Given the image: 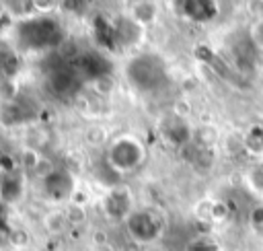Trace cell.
<instances>
[{
	"label": "cell",
	"instance_id": "obj_7",
	"mask_svg": "<svg viewBox=\"0 0 263 251\" xmlns=\"http://www.w3.org/2000/svg\"><path fill=\"white\" fill-rule=\"evenodd\" d=\"M181 8L183 14H187L193 21H208L216 14V4L212 2H183Z\"/></svg>",
	"mask_w": 263,
	"mask_h": 251
},
{
	"label": "cell",
	"instance_id": "obj_2",
	"mask_svg": "<svg viewBox=\"0 0 263 251\" xmlns=\"http://www.w3.org/2000/svg\"><path fill=\"white\" fill-rule=\"evenodd\" d=\"M127 78L140 91H156L158 86H162L166 72L158 58L138 56L127 64Z\"/></svg>",
	"mask_w": 263,
	"mask_h": 251
},
{
	"label": "cell",
	"instance_id": "obj_3",
	"mask_svg": "<svg viewBox=\"0 0 263 251\" xmlns=\"http://www.w3.org/2000/svg\"><path fill=\"white\" fill-rule=\"evenodd\" d=\"M109 158H111L113 169H117L121 173L132 171L142 163V146L132 138H121L113 144Z\"/></svg>",
	"mask_w": 263,
	"mask_h": 251
},
{
	"label": "cell",
	"instance_id": "obj_9",
	"mask_svg": "<svg viewBox=\"0 0 263 251\" xmlns=\"http://www.w3.org/2000/svg\"><path fill=\"white\" fill-rule=\"evenodd\" d=\"M251 185H253L255 191L263 193V165H259L251 171Z\"/></svg>",
	"mask_w": 263,
	"mask_h": 251
},
{
	"label": "cell",
	"instance_id": "obj_4",
	"mask_svg": "<svg viewBox=\"0 0 263 251\" xmlns=\"http://www.w3.org/2000/svg\"><path fill=\"white\" fill-rule=\"evenodd\" d=\"M127 228L138 241H150L158 235V222L150 212H134L127 220Z\"/></svg>",
	"mask_w": 263,
	"mask_h": 251
},
{
	"label": "cell",
	"instance_id": "obj_5",
	"mask_svg": "<svg viewBox=\"0 0 263 251\" xmlns=\"http://www.w3.org/2000/svg\"><path fill=\"white\" fill-rule=\"evenodd\" d=\"M109 70H111L109 62H107L103 56H99V53L88 51V53H84V56L78 58V72L84 74L86 78H101V76H107Z\"/></svg>",
	"mask_w": 263,
	"mask_h": 251
},
{
	"label": "cell",
	"instance_id": "obj_8",
	"mask_svg": "<svg viewBox=\"0 0 263 251\" xmlns=\"http://www.w3.org/2000/svg\"><path fill=\"white\" fill-rule=\"evenodd\" d=\"M70 185L72 183H70V177L66 173H51L45 177V189L55 198L66 195L70 191Z\"/></svg>",
	"mask_w": 263,
	"mask_h": 251
},
{
	"label": "cell",
	"instance_id": "obj_1",
	"mask_svg": "<svg viewBox=\"0 0 263 251\" xmlns=\"http://www.w3.org/2000/svg\"><path fill=\"white\" fill-rule=\"evenodd\" d=\"M18 39L25 47L43 49V47L58 45L62 41V29H60L58 21H53L49 16L31 19V21H25L18 25Z\"/></svg>",
	"mask_w": 263,
	"mask_h": 251
},
{
	"label": "cell",
	"instance_id": "obj_6",
	"mask_svg": "<svg viewBox=\"0 0 263 251\" xmlns=\"http://www.w3.org/2000/svg\"><path fill=\"white\" fill-rule=\"evenodd\" d=\"M49 86L55 95H72L78 88V74L68 68H58L49 74Z\"/></svg>",
	"mask_w": 263,
	"mask_h": 251
}]
</instances>
